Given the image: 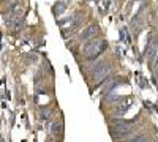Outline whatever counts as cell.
<instances>
[{
    "instance_id": "6da1fadb",
    "label": "cell",
    "mask_w": 158,
    "mask_h": 142,
    "mask_svg": "<svg viewBox=\"0 0 158 142\" xmlns=\"http://www.w3.org/2000/svg\"><path fill=\"white\" fill-rule=\"evenodd\" d=\"M108 70H109L108 62H100L98 65L94 67V70H92V74H94V81H100V79H103V77L108 74Z\"/></svg>"
},
{
    "instance_id": "7a4b0ae2",
    "label": "cell",
    "mask_w": 158,
    "mask_h": 142,
    "mask_svg": "<svg viewBox=\"0 0 158 142\" xmlns=\"http://www.w3.org/2000/svg\"><path fill=\"white\" fill-rule=\"evenodd\" d=\"M97 32H98V27L95 24H92V25H89L85 30H82V33L79 35V38H81L82 41H90V40H94V38H95Z\"/></svg>"
},
{
    "instance_id": "3957f363",
    "label": "cell",
    "mask_w": 158,
    "mask_h": 142,
    "mask_svg": "<svg viewBox=\"0 0 158 142\" xmlns=\"http://www.w3.org/2000/svg\"><path fill=\"white\" fill-rule=\"evenodd\" d=\"M146 54L149 57V60H153L158 54V40H153L150 38L149 43H147V47H146Z\"/></svg>"
},
{
    "instance_id": "277c9868",
    "label": "cell",
    "mask_w": 158,
    "mask_h": 142,
    "mask_svg": "<svg viewBox=\"0 0 158 142\" xmlns=\"http://www.w3.org/2000/svg\"><path fill=\"white\" fill-rule=\"evenodd\" d=\"M127 111H128V104H125V106H118V108L114 111V115H120V117H122V115H123Z\"/></svg>"
},
{
    "instance_id": "5b68a950",
    "label": "cell",
    "mask_w": 158,
    "mask_h": 142,
    "mask_svg": "<svg viewBox=\"0 0 158 142\" xmlns=\"http://www.w3.org/2000/svg\"><path fill=\"white\" fill-rule=\"evenodd\" d=\"M131 142H147V137H146V136H142V134H138Z\"/></svg>"
}]
</instances>
